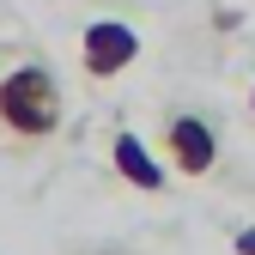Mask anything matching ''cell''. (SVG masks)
I'll use <instances>...</instances> for the list:
<instances>
[{"label": "cell", "instance_id": "cell-1", "mask_svg": "<svg viewBox=\"0 0 255 255\" xmlns=\"http://www.w3.org/2000/svg\"><path fill=\"white\" fill-rule=\"evenodd\" d=\"M61 79L37 61H18V67L0 73V128L18 146H43L61 134Z\"/></svg>", "mask_w": 255, "mask_h": 255}, {"label": "cell", "instance_id": "cell-2", "mask_svg": "<svg viewBox=\"0 0 255 255\" xmlns=\"http://www.w3.org/2000/svg\"><path fill=\"white\" fill-rule=\"evenodd\" d=\"M140 61V30L128 24V18H91L85 24V37H79V67L85 79H122L128 67Z\"/></svg>", "mask_w": 255, "mask_h": 255}, {"label": "cell", "instance_id": "cell-3", "mask_svg": "<svg viewBox=\"0 0 255 255\" xmlns=\"http://www.w3.org/2000/svg\"><path fill=\"white\" fill-rule=\"evenodd\" d=\"M158 146H164V158H170L182 176H207L219 164V134H213V122H201L195 110L170 116L164 134H158Z\"/></svg>", "mask_w": 255, "mask_h": 255}, {"label": "cell", "instance_id": "cell-4", "mask_svg": "<svg viewBox=\"0 0 255 255\" xmlns=\"http://www.w3.org/2000/svg\"><path fill=\"white\" fill-rule=\"evenodd\" d=\"M110 158H116V176L128 182V188H140V195H158V188H164V164H158L152 158V146L140 140V134H122L110 140Z\"/></svg>", "mask_w": 255, "mask_h": 255}, {"label": "cell", "instance_id": "cell-5", "mask_svg": "<svg viewBox=\"0 0 255 255\" xmlns=\"http://www.w3.org/2000/svg\"><path fill=\"white\" fill-rule=\"evenodd\" d=\"M237 255H255V225H243V231H237Z\"/></svg>", "mask_w": 255, "mask_h": 255}, {"label": "cell", "instance_id": "cell-6", "mask_svg": "<svg viewBox=\"0 0 255 255\" xmlns=\"http://www.w3.org/2000/svg\"><path fill=\"white\" fill-rule=\"evenodd\" d=\"M98 6H128V0H98Z\"/></svg>", "mask_w": 255, "mask_h": 255}, {"label": "cell", "instance_id": "cell-7", "mask_svg": "<svg viewBox=\"0 0 255 255\" xmlns=\"http://www.w3.org/2000/svg\"><path fill=\"white\" fill-rule=\"evenodd\" d=\"M249 116H255V85H249Z\"/></svg>", "mask_w": 255, "mask_h": 255}]
</instances>
